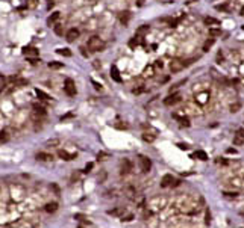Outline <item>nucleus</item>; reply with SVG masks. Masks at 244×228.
Wrapping results in <instances>:
<instances>
[{
  "label": "nucleus",
  "mask_w": 244,
  "mask_h": 228,
  "mask_svg": "<svg viewBox=\"0 0 244 228\" xmlns=\"http://www.w3.org/2000/svg\"><path fill=\"white\" fill-rule=\"evenodd\" d=\"M243 144H244V136L236 132V135L234 136V145H243Z\"/></svg>",
  "instance_id": "5701e85b"
},
{
  "label": "nucleus",
  "mask_w": 244,
  "mask_h": 228,
  "mask_svg": "<svg viewBox=\"0 0 244 228\" xmlns=\"http://www.w3.org/2000/svg\"><path fill=\"white\" fill-rule=\"evenodd\" d=\"M50 189H53V192H55V194L58 195V196L61 195V190H59V186H58L56 183H52V184H50Z\"/></svg>",
  "instance_id": "f704fd0d"
},
{
  "label": "nucleus",
  "mask_w": 244,
  "mask_h": 228,
  "mask_svg": "<svg viewBox=\"0 0 244 228\" xmlns=\"http://www.w3.org/2000/svg\"><path fill=\"white\" fill-rule=\"evenodd\" d=\"M227 153H229V154H236V150H234V148H229Z\"/></svg>",
  "instance_id": "3c124183"
},
{
  "label": "nucleus",
  "mask_w": 244,
  "mask_h": 228,
  "mask_svg": "<svg viewBox=\"0 0 244 228\" xmlns=\"http://www.w3.org/2000/svg\"><path fill=\"white\" fill-rule=\"evenodd\" d=\"M44 210L47 211V213H55V211L58 210V203H47L44 205Z\"/></svg>",
  "instance_id": "2eb2a0df"
},
{
  "label": "nucleus",
  "mask_w": 244,
  "mask_h": 228,
  "mask_svg": "<svg viewBox=\"0 0 244 228\" xmlns=\"http://www.w3.org/2000/svg\"><path fill=\"white\" fill-rule=\"evenodd\" d=\"M58 157L62 159V160H73V159H76L74 154H70V153H67L65 150H59V151H58Z\"/></svg>",
  "instance_id": "9d476101"
},
{
  "label": "nucleus",
  "mask_w": 244,
  "mask_h": 228,
  "mask_svg": "<svg viewBox=\"0 0 244 228\" xmlns=\"http://www.w3.org/2000/svg\"><path fill=\"white\" fill-rule=\"evenodd\" d=\"M137 45H138V41H137V38H132L131 41H129V47H131V49H135Z\"/></svg>",
  "instance_id": "58836bf2"
},
{
  "label": "nucleus",
  "mask_w": 244,
  "mask_h": 228,
  "mask_svg": "<svg viewBox=\"0 0 244 228\" xmlns=\"http://www.w3.org/2000/svg\"><path fill=\"white\" fill-rule=\"evenodd\" d=\"M35 94H36V97H38L40 100H46V101H47V100H50V95H49V94H46L44 91H41V89H38V88L35 89Z\"/></svg>",
  "instance_id": "a211bd4d"
},
{
  "label": "nucleus",
  "mask_w": 244,
  "mask_h": 228,
  "mask_svg": "<svg viewBox=\"0 0 244 228\" xmlns=\"http://www.w3.org/2000/svg\"><path fill=\"white\" fill-rule=\"evenodd\" d=\"M131 171H132V163H131V160H127V159L122 160V163H120V172H122V175H126V174H129Z\"/></svg>",
  "instance_id": "39448f33"
},
{
  "label": "nucleus",
  "mask_w": 244,
  "mask_h": 228,
  "mask_svg": "<svg viewBox=\"0 0 244 228\" xmlns=\"http://www.w3.org/2000/svg\"><path fill=\"white\" fill-rule=\"evenodd\" d=\"M203 23L206 26H217V24H220V21H218L217 18H214V17H205L203 18Z\"/></svg>",
  "instance_id": "f3484780"
},
{
  "label": "nucleus",
  "mask_w": 244,
  "mask_h": 228,
  "mask_svg": "<svg viewBox=\"0 0 244 228\" xmlns=\"http://www.w3.org/2000/svg\"><path fill=\"white\" fill-rule=\"evenodd\" d=\"M15 85H18V86H27V85H29V80H26V79H17V80H15Z\"/></svg>",
  "instance_id": "72a5a7b5"
},
{
  "label": "nucleus",
  "mask_w": 244,
  "mask_h": 228,
  "mask_svg": "<svg viewBox=\"0 0 244 228\" xmlns=\"http://www.w3.org/2000/svg\"><path fill=\"white\" fill-rule=\"evenodd\" d=\"M132 219H133V215H126V216L123 215V216H122V220H123V222H131Z\"/></svg>",
  "instance_id": "e433bc0d"
},
{
  "label": "nucleus",
  "mask_w": 244,
  "mask_h": 228,
  "mask_svg": "<svg viewBox=\"0 0 244 228\" xmlns=\"http://www.w3.org/2000/svg\"><path fill=\"white\" fill-rule=\"evenodd\" d=\"M58 54H61V56H67V58H70V56H71V51H70L68 49H59V50H58Z\"/></svg>",
  "instance_id": "cd10ccee"
},
{
  "label": "nucleus",
  "mask_w": 244,
  "mask_h": 228,
  "mask_svg": "<svg viewBox=\"0 0 244 228\" xmlns=\"http://www.w3.org/2000/svg\"><path fill=\"white\" fill-rule=\"evenodd\" d=\"M73 117H74L73 113H67V115H64V117H62V118H61V121H65V119H68V118H73Z\"/></svg>",
  "instance_id": "c03bdc74"
},
{
  "label": "nucleus",
  "mask_w": 244,
  "mask_h": 228,
  "mask_svg": "<svg viewBox=\"0 0 244 228\" xmlns=\"http://www.w3.org/2000/svg\"><path fill=\"white\" fill-rule=\"evenodd\" d=\"M91 83L94 85V88H96L97 91H100V89H102V85H100V83H97V82H94V80H91Z\"/></svg>",
  "instance_id": "79ce46f5"
},
{
  "label": "nucleus",
  "mask_w": 244,
  "mask_h": 228,
  "mask_svg": "<svg viewBox=\"0 0 244 228\" xmlns=\"http://www.w3.org/2000/svg\"><path fill=\"white\" fill-rule=\"evenodd\" d=\"M214 42H215V39H214L212 36H211L209 39H206V41L203 42V51H209V49L214 45Z\"/></svg>",
  "instance_id": "6ab92c4d"
},
{
  "label": "nucleus",
  "mask_w": 244,
  "mask_h": 228,
  "mask_svg": "<svg viewBox=\"0 0 244 228\" xmlns=\"http://www.w3.org/2000/svg\"><path fill=\"white\" fill-rule=\"evenodd\" d=\"M209 35H211L212 38L220 36V35H221V30H220V29H209Z\"/></svg>",
  "instance_id": "c756f323"
},
{
  "label": "nucleus",
  "mask_w": 244,
  "mask_h": 228,
  "mask_svg": "<svg viewBox=\"0 0 244 228\" xmlns=\"http://www.w3.org/2000/svg\"><path fill=\"white\" fill-rule=\"evenodd\" d=\"M173 118H174V119H177V121L181 122V126L190 127V119L187 118V117H179V115H176V113H174V115H173Z\"/></svg>",
  "instance_id": "dca6fc26"
},
{
  "label": "nucleus",
  "mask_w": 244,
  "mask_h": 228,
  "mask_svg": "<svg viewBox=\"0 0 244 228\" xmlns=\"http://www.w3.org/2000/svg\"><path fill=\"white\" fill-rule=\"evenodd\" d=\"M236 192H234V194H229V192H226V194H225V196H226V198H236Z\"/></svg>",
  "instance_id": "37998d69"
},
{
  "label": "nucleus",
  "mask_w": 244,
  "mask_h": 228,
  "mask_svg": "<svg viewBox=\"0 0 244 228\" xmlns=\"http://www.w3.org/2000/svg\"><path fill=\"white\" fill-rule=\"evenodd\" d=\"M53 30H55V34L56 35H62V26L61 24H55Z\"/></svg>",
  "instance_id": "c9c22d12"
},
{
  "label": "nucleus",
  "mask_w": 244,
  "mask_h": 228,
  "mask_svg": "<svg viewBox=\"0 0 244 228\" xmlns=\"http://www.w3.org/2000/svg\"><path fill=\"white\" fill-rule=\"evenodd\" d=\"M173 184V175L171 174H165L162 180H161V187H168Z\"/></svg>",
  "instance_id": "1a4fd4ad"
},
{
  "label": "nucleus",
  "mask_w": 244,
  "mask_h": 228,
  "mask_svg": "<svg viewBox=\"0 0 244 228\" xmlns=\"http://www.w3.org/2000/svg\"><path fill=\"white\" fill-rule=\"evenodd\" d=\"M78 36H79V30L73 27V29H70L68 32H67V35H65V39H67L68 42H73L76 38H78Z\"/></svg>",
  "instance_id": "0eeeda50"
},
{
  "label": "nucleus",
  "mask_w": 244,
  "mask_h": 228,
  "mask_svg": "<svg viewBox=\"0 0 244 228\" xmlns=\"http://www.w3.org/2000/svg\"><path fill=\"white\" fill-rule=\"evenodd\" d=\"M111 77H112V80H115L117 83H120L122 82V77H120V71H118V68L112 65L111 67Z\"/></svg>",
  "instance_id": "f8f14e48"
},
{
  "label": "nucleus",
  "mask_w": 244,
  "mask_h": 228,
  "mask_svg": "<svg viewBox=\"0 0 244 228\" xmlns=\"http://www.w3.org/2000/svg\"><path fill=\"white\" fill-rule=\"evenodd\" d=\"M88 49L91 51H102L105 49V42L103 39H100L99 36H91L89 39H88Z\"/></svg>",
  "instance_id": "f257e3e1"
},
{
  "label": "nucleus",
  "mask_w": 244,
  "mask_h": 228,
  "mask_svg": "<svg viewBox=\"0 0 244 228\" xmlns=\"http://www.w3.org/2000/svg\"><path fill=\"white\" fill-rule=\"evenodd\" d=\"M177 147H179L181 150H188V145L187 144H177Z\"/></svg>",
  "instance_id": "09e8293b"
},
{
  "label": "nucleus",
  "mask_w": 244,
  "mask_h": 228,
  "mask_svg": "<svg viewBox=\"0 0 244 228\" xmlns=\"http://www.w3.org/2000/svg\"><path fill=\"white\" fill-rule=\"evenodd\" d=\"M217 163H218V165H227V160H226V159H218Z\"/></svg>",
  "instance_id": "49530a36"
},
{
  "label": "nucleus",
  "mask_w": 244,
  "mask_h": 228,
  "mask_svg": "<svg viewBox=\"0 0 244 228\" xmlns=\"http://www.w3.org/2000/svg\"><path fill=\"white\" fill-rule=\"evenodd\" d=\"M59 15H61L59 12H53L52 15L47 18V24H53V23H55V21H56V20L59 18Z\"/></svg>",
  "instance_id": "393cba45"
},
{
  "label": "nucleus",
  "mask_w": 244,
  "mask_h": 228,
  "mask_svg": "<svg viewBox=\"0 0 244 228\" xmlns=\"http://www.w3.org/2000/svg\"><path fill=\"white\" fill-rule=\"evenodd\" d=\"M150 30V27H149L147 24H143V26H139L138 29H137V35L138 36H143V35H146Z\"/></svg>",
  "instance_id": "aec40b11"
},
{
  "label": "nucleus",
  "mask_w": 244,
  "mask_h": 228,
  "mask_svg": "<svg viewBox=\"0 0 244 228\" xmlns=\"http://www.w3.org/2000/svg\"><path fill=\"white\" fill-rule=\"evenodd\" d=\"M36 160H40V162H50V160H53V156L52 154H49V153H38L36 154Z\"/></svg>",
  "instance_id": "9b49d317"
},
{
  "label": "nucleus",
  "mask_w": 244,
  "mask_h": 228,
  "mask_svg": "<svg viewBox=\"0 0 244 228\" xmlns=\"http://www.w3.org/2000/svg\"><path fill=\"white\" fill-rule=\"evenodd\" d=\"M74 219H79V220H84V219H85V216H84V215H74Z\"/></svg>",
  "instance_id": "8fccbe9b"
},
{
  "label": "nucleus",
  "mask_w": 244,
  "mask_h": 228,
  "mask_svg": "<svg viewBox=\"0 0 244 228\" xmlns=\"http://www.w3.org/2000/svg\"><path fill=\"white\" fill-rule=\"evenodd\" d=\"M9 139V136H8V133L3 130V132H0V144H3V142H6Z\"/></svg>",
  "instance_id": "c85d7f7f"
},
{
  "label": "nucleus",
  "mask_w": 244,
  "mask_h": 228,
  "mask_svg": "<svg viewBox=\"0 0 244 228\" xmlns=\"http://www.w3.org/2000/svg\"><path fill=\"white\" fill-rule=\"evenodd\" d=\"M32 107H34V110L36 112V113H40V115H46V109H44V106H41V104H38V103H34L32 104Z\"/></svg>",
  "instance_id": "412c9836"
},
{
  "label": "nucleus",
  "mask_w": 244,
  "mask_h": 228,
  "mask_svg": "<svg viewBox=\"0 0 244 228\" xmlns=\"http://www.w3.org/2000/svg\"><path fill=\"white\" fill-rule=\"evenodd\" d=\"M194 156H196V157H197V159H199V160H208V154H206V153L205 151H202V150H199V151H196V154H194Z\"/></svg>",
  "instance_id": "b1692460"
},
{
  "label": "nucleus",
  "mask_w": 244,
  "mask_h": 228,
  "mask_svg": "<svg viewBox=\"0 0 244 228\" xmlns=\"http://www.w3.org/2000/svg\"><path fill=\"white\" fill-rule=\"evenodd\" d=\"M241 15H244V8L241 9Z\"/></svg>",
  "instance_id": "864d4df0"
},
{
  "label": "nucleus",
  "mask_w": 244,
  "mask_h": 228,
  "mask_svg": "<svg viewBox=\"0 0 244 228\" xmlns=\"http://www.w3.org/2000/svg\"><path fill=\"white\" fill-rule=\"evenodd\" d=\"M124 195H126L129 200H135V189L131 186L126 187V189H124Z\"/></svg>",
  "instance_id": "4be33fe9"
},
{
  "label": "nucleus",
  "mask_w": 244,
  "mask_h": 228,
  "mask_svg": "<svg viewBox=\"0 0 244 228\" xmlns=\"http://www.w3.org/2000/svg\"><path fill=\"white\" fill-rule=\"evenodd\" d=\"M108 215L111 216H117V218H122L124 215V207H115L112 210H108Z\"/></svg>",
  "instance_id": "ddd939ff"
},
{
  "label": "nucleus",
  "mask_w": 244,
  "mask_h": 228,
  "mask_svg": "<svg viewBox=\"0 0 244 228\" xmlns=\"http://www.w3.org/2000/svg\"><path fill=\"white\" fill-rule=\"evenodd\" d=\"M209 222H211V213H209V210H206L205 211V224L209 225Z\"/></svg>",
  "instance_id": "4c0bfd02"
},
{
  "label": "nucleus",
  "mask_w": 244,
  "mask_h": 228,
  "mask_svg": "<svg viewBox=\"0 0 244 228\" xmlns=\"http://www.w3.org/2000/svg\"><path fill=\"white\" fill-rule=\"evenodd\" d=\"M241 109V103H235V104H230V112L232 113H236L238 110Z\"/></svg>",
  "instance_id": "7c9ffc66"
},
{
  "label": "nucleus",
  "mask_w": 244,
  "mask_h": 228,
  "mask_svg": "<svg viewBox=\"0 0 244 228\" xmlns=\"http://www.w3.org/2000/svg\"><path fill=\"white\" fill-rule=\"evenodd\" d=\"M27 59L30 60V64H38V62H40V60L36 59V56H35V58H27Z\"/></svg>",
  "instance_id": "de8ad7c7"
},
{
  "label": "nucleus",
  "mask_w": 244,
  "mask_h": 228,
  "mask_svg": "<svg viewBox=\"0 0 244 228\" xmlns=\"http://www.w3.org/2000/svg\"><path fill=\"white\" fill-rule=\"evenodd\" d=\"M59 144V141L58 139H53V141H47V145H58Z\"/></svg>",
  "instance_id": "a18cd8bd"
},
{
  "label": "nucleus",
  "mask_w": 244,
  "mask_h": 228,
  "mask_svg": "<svg viewBox=\"0 0 244 228\" xmlns=\"http://www.w3.org/2000/svg\"><path fill=\"white\" fill-rule=\"evenodd\" d=\"M109 157H111V156H109L108 153H103V151L97 154V159H99V160H106V159H109Z\"/></svg>",
  "instance_id": "473e14b6"
},
{
  "label": "nucleus",
  "mask_w": 244,
  "mask_h": 228,
  "mask_svg": "<svg viewBox=\"0 0 244 228\" xmlns=\"http://www.w3.org/2000/svg\"><path fill=\"white\" fill-rule=\"evenodd\" d=\"M238 133H241V135L244 136V128H240V130H238Z\"/></svg>",
  "instance_id": "603ef678"
},
{
  "label": "nucleus",
  "mask_w": 244,
  "mask_h": 228,
  "mask_svg": "<svg viewBox=\"0 0 244 228\" xmlns=\"http://www.w3.org/2000/svg\"><path fill=\"white\" fill-rule=\"evenodd\" d=\"M215 9L217 11H227V6L226 5H218V6H215Z\"/></svg>",
  "instance_id": "a19ab883"
},
{
  "label": "nucleus",
  "mask_w": 244,
  "mask_h": 228,
  "mask_svg": "<svg viewBox=\"0 0 244 228\" xmlns=\"http://www.w3.org/2000/svg\"><path fill=\"white\" fill-rule=\"evenodd\" d=\"M93 166H94V163H93V162L87 163V166H85V172H89V171L93 169Z\"/></svg>",
  "instance_id": "ea45409f"
},
{
  "label": "nucleus",
  "mask_w": 244,
  "mask_h": 228,
  "mask_svg": "<svg viewBox=\"0 0 244 228\" xmlns=\"http://www.w3.org/2000/svg\"><path fill=\"white\" fill-rule=\"evenodd\" d=\"M64 67V64L61 62H49V68H52V70H61Z\"/></svg>",
  "instance_id": "a878e982"
},
{
  "label": "nucleus",
  "mask_w": 244,
  "mask_h": 228,
  "mask_svg": "<svg viewBox=\"0 0 244 228\" xmlns=\"http://www.w3.org/2000/svg\"><path fill=\"white\" fill-rule=\"evenodd\" d=\"M36 5H38V0H27V3H26V6L29 9L36 8Z\"/></svg>",
  "instance_id": "2f4dec72"
},
{
  "label": "nucleus",
  "mask_w": 244,
  "mask_h": 228,
  "mask_svg": "<svg viewBox=\"0 0 244 228\" xmlns=\"http://www.w3.org/2000/svg\"><path fill=\"white\" fill-rule=\"evenodd\" d=\"M64 91H65V94L68 97H74L76 95V85H74V82L71 79H67L64 82Z\"/></svg>",
  "instance_id": "f03ea898"
},
{
  "label": "nucleus",
  "mask_w": 244,
  "mask_h": 228,
  "mask_svg": "<svg viewBox=\"0 0 244 228\" xmlns=\"http://www.w3.org/2000/svg\"><path fill=\"white\" fill-rule=\"evenodd\" d=\"M23 54L27 58H35L38 56V50L35 47H23Z\"/></svg>",
  "instance_id": "6e6552de"
},
{
  "label": "nucleus",
  "mask_w": 244,
  "mask_h": 228,
  "mask_svg": "<svg viewBox=\"0 0 244 228\" xmlns=\"http://www.w3.org/2000/svg\"><path fill=\"white\" fill-rule=\"evenodd\" d=\"M138 163H139V168H141L143 172H149L150 168H152V162H150V159L146 157V156H138Z\"/></svg>",
  "instance_id": "7ed1b4c3"
},
{
  "label": "nucleus",
  "mask_w": 244,
  "mask_h": 228,
  "mask_svg": "<svg viewBox=\"0 0 244 228\" xmlns=\"http://www.w3.org/2000/svg\"><path fill=\"white\" fill-rule=\"evenodd\" d=\"M179 100H181V97H179L177 94H173V95H168L167 98H164V104H165V106H173V104H176Z\"/></svg>",
  "instance_id": "423d86ee"
},
{
  "label": "nucleus",
  "mask_w": 244,
  "mask_h": 228,
  "mask_svg": "<svg viewBox=\"0 0 244 228\" xmlns=\"http://www.w3.org/2000/svg\"><path fill=\"white\" fill-rule=\"evenodd\" d=\"M131 12H129V11H124V12H122V14H120V15H118V18H120V21H122V24H127V23H129V20H131Z\"/></svg>",
  "instance_id": "4468645a"
},
{
  "label": "nucleus",
  "mask_w": 244,
  "mask_h": 228,
  "mask_svg": "<svg viewBox=\"0 0 244 228\" xmlns=\"http://www.w3.org/2000/svg\"><path fill=\"white\" fill-rule=\"evenodd\" d=\"M183 67H185V60L173 59L170 62V71H171V73H179V71L183 70Z\"/></svg>",
  "instance_id": "20e7f679"
},
{
  "label": "nucleus",
  "mask_w": 244,
  "mask_h": 228,
  "mask_svg": "<svg viewBox=\"0 0 244 228\" xmlns=\"http://www.w3.org/2000/svg\"><path fill=\"white\" fill-rule=\"evenodd\" d=\"M143 141L144 142H153L155 141V136L150 135V133H143Z\"/></svg>",
  "instance_id": "bb28decb"
}]
</instances>
